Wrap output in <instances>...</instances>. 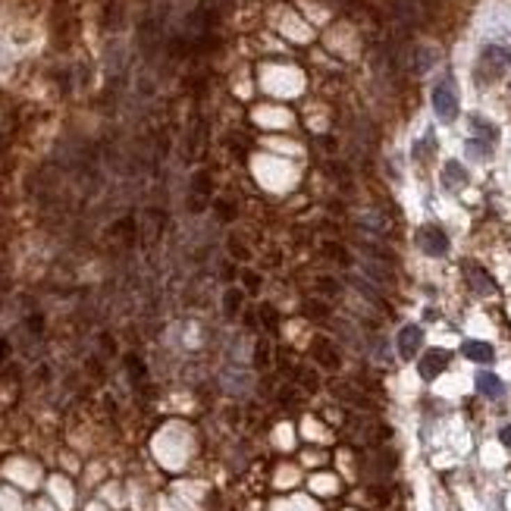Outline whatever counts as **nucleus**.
<instances>
[{
	"label": "nucleus",
	"instance_id": "423d86ee",
	"mask_svg": "<svg viewBox=\"0 0 511 511\" xmlns=\"http://www.w3.org/2000/svg\"><path fill=\"white\" fill-rule=\"evenodd\" d=\"M417 367H420L423 379H436L448 367V352H442V348H430V352L420 358V364H417Z\"/></svg>",
	"mask_w": 511,
	"mask_h": 511
},
{
	"label": "nucleus",
	"instance_id": "f8f14e48",
	"mask_svg": "<svg viewBox=\"0 0 511 511\" xmlns=\"http://www.w3.org/2000/svg\"><path fill=\"white\" fill-rule=\"evenodd\" d=\"M489 151H492V145L489 141H483V139H471L467 141V154H471V157H489Z\"/></svg>",
	"mask_w": 511,
	"mask_h": 511
},
{
	"label": "nucleus",
	"instance_id": "39448f33",
	"mask_svg": "<svg viewBox=\"0 0 511 511\" xmlns=\"http://www.w3.org/2000/svg\"><path fill=\"white\" fill-rule=\"evenodd\" d=\"M398 354H402L404 361H411L417 354V348H420V342H423V329L417 327V323H408V327H402L398 329Z\"/></svg>",
	"mask_w": 511,
	"mask_h": 511
},
{
	"label": "nucleus",
	"instance_id": "f257e3e1",
	"mask_svg": "<svg viewBox=\"0 0 511 511\" xmlns=\"http://www.w3.org/2000/svg\"><path fill=\"white\" fill-rule=\"evenodd\" d=\"M433 110H436V116H439L442 123L458 120L461 101H458V88H455L452 79H442V82L433 88Z\"/></svg>",
	"mask_w": 511,
	"mask_h": 511
},
{
	"label": "nucleus",
	"instance_id": "2eb2a0df",
	"mask_svg": "<svg viewBox=\"0 0 511 511\" xmlns=\"http://www.w3.org/2000/svg\"><path fill=\"white\" fill-rule=\"evenodd\" d=\"M129 370H132V377H145V367H141L135 358H129Z\"/></svg>",
	"mask_w": 511,
	"mask_h": 511
},
{
	"label": "nucleus",
	"instance_id": "a211bd4d",
	"mask_svg": "<svg viewBox=\"0 0 511 511\" xmlns=\"http://www.w3.org/2000/svg\"><path fill=\"white\" fill-rule=\"evenodd\" d=\"M3 354H7V342L0 339V358H3Z\"/></svg>",
	"mask_w": 511,
	"mask_h": 511
},
{
	"label": "nucleus",
	"instance_id": "9d476101",
	"mask_svg": "<svg viewBox=\"0 0 511 511\" xmlns=\"http://www.w3.org/2000/svg\"><path fill=\"white\" fill-rule=\"evenodd\" d=\"M314 358L320 361L323 367H339V354L329 348V342L327 339H317V345H314Z\"/></svg>",
	"mask_w": 511,
	"mask_h": 511
},
{
	"label": "nucleus",
	"instance_id": "9b49d317",
	"mask_svg": "<svg viewBox=\"0 0 511 511\" xmlns=\"http://www.w3.org/2000/svg\"><path fill=\"white\" fill-rule=\"evenodd\" d=\"M471 126H473V132H480V135H483V141H489V145H496V139H498V129L492 126V123H486L483 116H471Z\"/></svg>",
	"mask_w": 511,
	"mask_h": 511
},
{
	"label": "nucleus",
	"instance_id": "1a4fd4ad",
	"mask_svg": "<svg viewBox=\"0 0 511 511\" xmlns=\"http://www.w3.org/2000/svg\"><path fill=\"white\" fill-rule=\"evenodd\" d=\"M442 185L446 189H461V185H467V170L461 164H446V170H442Z\"/></svg>",
	"mask_w": 511,
	"mask_h": 511
},
{
	"label": "nucleus",
	"instance_id": "7ed1b4c3",
	"mask_svg": "<svg viewBox=\"0 0 511 511\" xmlns=\"http://www.w3.org/2000/svg\"><path fill=\"white\" fill-rule=\"evenodd\" d=\"M480 66H483L492 79L502 76V72L511 66V51H505L502 45H486L483 54H480Z\"/></svg>",
	"mask_w": 511,
	"mask_h": 511
},
{
	"label": "nucleus",
	"instance_id": "20e7f679",
	"mask_svg": "<svg viewBox=\"0 0 511 511\" xmlns=\"http://www.w3.org/2000/svg\"><path fill=\"white\" fill-rule=\"evenodd\" d=\"M464 279L477 295H496V283H492V276L480 264H473V260H467L464 264Z\"/></svg>",
	"mask_w": 511,
	"mask_h": 511
},
{
	"label": "nucleus",
	"instance_id": "f03ea898",
	"mask_svg": "<svg viewBox=\"0 0 511 511\" xmlns=\"http://www.w3.org/2000/svg\"><path fill=\"white\" fill-rule=\"evenodd\" d=\"M414 239H417V248L423 254H430V258H442L448 251V235L439 226H420Z\"/></svg>",
	"mask_w": 511,
	"mask_h": 511
},
{
	"label": "nucleus",
	"instance_id": "6e6552de",
	"mask_svg": "<svg viewBox=\"0 0 511 511\" xmlns=\"http://www.w3.org/2000/svg\"><path fill=\"white\" fill-rule=\"evenodd\" d=\"M477 389L483 392L486 398H498L505 392V386H502V379L496 377V373H489V370H480L477 373Z\"/></svg>",
	"mask_w": 511,
	"mask_h": 511
},
{
	"label": "nucleus",
	"instance_id": "f3484780",
	"mask_svg": "<svg viewBox=\"0 0 511 511\" xmlns=\"http://www.w3.org/2000/svg\"><path fill=\"white\" fill-rule=\"evenodd\" d=\"M245 283L251 285V289H258V276H251V273H245Z\"/></svg>",
	"mask_w": 511,
	"mask_h": 511
},
{
	"label": "nucleus",
	"instance_id": "dca6fc26",
	"mask_svg": "<svg viewBox=\"0 0 511 511\" xmlns=\"http://www.w3.org/2000/svg\"><path fill=\"white\" fill-rule=\"evenodd\" d=\"M498 439H502V442H505V446H511V427H505V430H502V433H498Z\"/></svg>",
	"mask_w": 511,
	"mask_h": 511
},
{
	"label": "nucleus",
	"instance_id": "0eeeda50",
	"mask_svg": "<svg viewBox=\"0 0 511 511\" xmlns=\"http://www.w3.org/2000/svg\"><path fill=\"white\" fill-rule=\"evenodd\" d=\"M464 358H471V361H477V364H492V358H496V352H492V345L489 342H477V339H471V342H464Z\"/></svg>",
	"mask_w": 511,
	"mask_h": 511
},
{
	"label": "nucleus",
	"instance_id": "4468645a",
	"mask_svg": "<svg viewBox=\"0 0 511 511\" xmlns=\"http://www.w3.org/2000/svg\"><path fill=\"white\" fill-rule=\"evenodd\" d=\"M260 317H264L267 327H276V310H273V308H264V310H260Z\"/></svg>",
	"mask_w": 511,
	"mask_h": 511
},
{
	"label": "nucleus",
	"instance_id": "ddd939ff",
	"mask_svg": "<svg viewBox=\"0 0 511 511\" xmlns=\"http://www.w3.org/2000/svg\"><path fill=\"white\" fill-rule=\"evenodd\" d=\"M239 304H242V292L239 289H229L226 292V314H235V310H239Z\"/></svg>",
	"mask_w": 511,
	"mask_h": 511
}]
</instances>
